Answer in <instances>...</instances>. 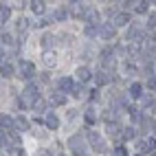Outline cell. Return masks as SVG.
I'll list each match as a JSON object with an SVG mask.
<instances>
[{"mask_svg":"<svg viewBox=\"0 0 156 156\" xmlns=\"http://www.w3.org/2000/svg\"><path fill=\"white\" fill-rule=\"evenodd\" d=\"M31 5V11L37 13V16H44L46 13V5L42 2V0H33V2H29Z\"/></svg>","mask_w":156,"mask_h":156,"instance_id":"cell-19","label":"cell"},{"mask_svg":"<svg viewBox=\"0 0 156 156\" xmlns=\"http://www.w3.org/2000/svg\"><path fill=\"white\" fill-rule=\"evenodd\" d=\"M92 77H95L97 86H106V84H110V81H112V75H110V70H106V68L97 70V73H95Z\"/></svg>","mask_w":156,"mask_h":156,"instance_id":"cell-9","label":"cell"},{"mask_svg":"<svg viewBox=\"0 0 156 156\" xmlns=\"http://www.w3.org/2000/svg\"><path fill=\"white\" fill-rule=\"evenodd\" d=\"M101 62L106 66H117V59H114V48L112 46H106L101 51Z\"/></svg>","mask_w":156,"mask_h":156,"instance_id":"cell-8","label":"cell"},{"mask_svg":"<svg viewBox=\"0 0 156 156\" xmlns=\"http://www.w3.org/2000/svg\"><path fill=\"white\" fill-rule=\"evenodd\" d=\"M0 13H2V16H5V20H7L9 16H11V7H9L7 2H0Z\"/></svg>","mask_w":156,"mask_h":156,"instance_id":"cell-33","label":"cell"},{"mask_svg":"<svg viewBox=\"0 0 156 156\" xmlns=\"http://www.w3.org/2000/svg\"><path fill=\"white\" fill-rule=\"evenodd\" d=\"M114 35H117V29H114L110 22L99 24V37H103V40H114Z\"/></svg>","mask_w":156,"mask_h":156,"instance_id":"cell-6","label":"cell"},{"mask_svg":"<svg viewBox=\"0 0 156 156\" xmlns=\"http://www.w3.org/2000/svg\"><path fill=\"white\" fill-rule=\"evenodd\" d=\"M134 11L136 13H150V2L147 0H141V2L134 5Z\"/></svg>","mask_w":156,"mask_h":156,"instance_id":"cell-26","label":"cell"},{"mask_svg":"<svg viewBox=\"0 0 156 156\" xmlns=\"http://www.w3.org/2000/svg\"><path fill=\"white\" fill-rule=\"evenodd\" d=\"M86 92H88V90L84 88V84H75V88H73V97H77V99H79V97H84Z\"/></svg>","mask_w":156,"mask_h":156,"instance_id":"cell-29","label":"cell"},{"mask_svg":"<svg viewBox=\"0 0 156 156\" xmlns=\"http://www.w3.org/2000/svg\"><path fill=\"white\" fill-rule=\"evenodd\" d=\"M5 57H7V55H5V51H2V48H0V66H2V64H5Z\"/></svg>","mask_w":156,"mask_h":156,"instance_id":"cell-40","label":"cell"},{"mask_svg":"<svg viewBox=\"0 0 156 156\" xmlns=\"http://www.w3.org/2000/svg\"><path fill=\"white\" fill-rule=\"evenodd\" d=\"M143 46H145V57H154L156 55V37H145Z\"/></svg>","mask_w":156,"mask_h":156,"instance_id":"cell-14","label":"cell"},{"mask_svg":"<svg viewBox=\"0 0 156 156\" xmlns=\"http://www.w3.org/2000/svg\"><path fill=\"white\" fill-rule=\"evenodd\" d=\"M75 75L79 77V81H81V84H84V81H88V79L92 77V73H90V68H88V66H79Z\"/></svg>","mask_w":156,"mask_h":156,"instance_id":"cell-22","label":"cell"},{"mask_svg":"<svg viewBox=\"0 0 156 156\" xmlns=\"http://www.w3.org/2000/svg\"><path fill=\"white\" fill-rule=\"evenodd\" d=\"M130 24V13H114L112 18V27L117 29V27H128Z\"/></svg>","mask_w":156,"mask_h":156,"instance_id":"cell-16","label":"cell"},{"mask_svg":"<svg viewBox=\"0 0 156 156\" xmlns=\"http://www.w3.org/2000/svg\"><path fill=\"white\" fill-rule=\"evenodd\" d=\"M150 156H156V152H152V154H150Z\"/></svg>","mask_w":156,"mask_h":156,"instance_id":"cell-44","label":"cell"},{"mask_svg":"<svg viewBox=\"0 0 156 156\" xmlns=\"http://www.w3.org/2000/svg\"><path fill=\"white\" fill-rule=\"evenodd\" d=\"M84 33H86L88 37H97V35H99V24H97V27H95V24H88V27L84 29Z\"/></svg>","mask_w":156,"mask_h":156,"instance_id":"cell-27","label":"cell"},{"mask_svg":"<svg viewBox=\"0 0 156 156\" xmlns=\"http://www.w3.org/2000/svg\"><path fill=\"white\" fill-rule=\"evenodd\" d=\"M53 22H55V18H53V16H46V13H44L42 18H40V22H37V24H40V27H48V24H53Z\"/></svg>","mask_w":156,"mask_h":156,"instance_id":"cell-31","label":"cell"},{"mask_svg":"<svg viewBox=\"0 0 156 156\" xmlns=\"http://www.w3.org/2000/svg\"><path fill=\"white\" fill-rule=\"evenodd\" d=\"M48 103H51V106H64V103H66V95H62V92H53V95L48 97Z\"/></svg>","mask_w":156,"mask_h":156,"instance_id":"cell-21","label":"cell"},{"mask_svg":"<svg viewBox=\"0 0 156 156\" xmlns=\"http://www.w3.org/2000/svg\"><path fill=\"white\" fill-rule=\"evenodd\" d=\"M154 5H156V2H154Z\"/></svg>","mask_w":156,"mask_h":156,"instance_id":"cell-46","label":"cell"},{"mask_svg":"<svg viewBox=\"0 0 156 156\" xmlns=\"http://www.w3.org/2000/svg\"><path fill=\"white\" fill-rule=\"evenodd\" d=\"M147 27H150V29H154V27H156V13H154V11L147 16Z\"/></svg>","mask_w":156,"mask_h":156,"instance_id":"cell-36","label":"cell"},{"mask_svg":"<svg viewBox=\"0 0 156 156\" xmlns=\"http://www.w3.org/2000/svg\"><path fill=\"white\" fill-rule=\"evenodd\" d=\"M88 141H90V145H92V150H95V152H99V154L106 152V143H103V139L99 136L97 132L90 130V132H88Z\"/></svg>","mask_w":156,"mask_h":156,"instance_id":"cell-2","label":"cell"},{"mask_svg":"<svg viewBox=\"0 0 156 156\" xmlns=\"http://www.w3.org/2000/svg\"><path fill=\"white\" fill-rule=\"evenodd\" d=\"M53 44H55V35H51V33H44L42 40H40V46H42L44 51H51Z\"/></svg>","mask_w":156,"mask_h":156,"instance_id":"cell-20","label":"cell"},{"mask_svg":"<svg viewBox=\"0 0 156 156\" xmlns=\"http://www.w3.org/2000/svg\"><path fill=\"white\" fill-rule=\"evenodd\" d=\"M134 136H136V130H134V128H126V130H123V139H134Z\"/></svg>","mask_w":156,"mask_h":156,"instance_id":"cell-34","label":"cell"},{"mask_svg":"<svg viewBox=\"0 0 156 156\" xmlns=\"http://www.w3.org/2000/svg\"><path fill=\"white\" fill-rule=\"evenodd\" d=\"M24 99L31 103V106H33V101H37L40 99V92H37V86H33V84H27V88H24Z\"/></svg>","mask_w":156,"mask_h":156,"instance_id":"cell-11","label":"cell"},{"mask_svg":"<svg viewBox=\"0 0 156 156\" xmlns=\"http://www.w3.org/2000/svg\"><path fill=\"white\" fill-rule=\"evenodd\" d=\"M5 145H7V139H5V134L0 132V147H5Z\"/></svg>","mask_w":156,"mask_h":156,"instance_id":"cell-39","label":"cell"},{"mask_svg":"<svg viewBox=\"0 0 156 156\" xmlns=\"http://www.w3.org/2000/svg\"><path fill=\"white\" fill-rule=\"evenodd\" d=\"M42 123H44L48 130H57V128H59V117H57L55 112H46L44 119H42Z\"/></svg>","mask_w":156,"mask_h":156,"instance_id":"cell-10","label":"cell"},{"mask_svg":"<svg viewBox=\"0 0 156 156\" xmlns=\"http://www.w3.org/2000/svg\"><path fill=\"white\" fill-rule=\"evenodd\" d=\"M150 108H152V112L156 114V101H152V106H150Z\"/></svg>","mask_w":156,"mask_h":156,"instance_id":"cell-41","label":"cell"},{"mask_svg":"<svg viewBox=\"0 0 156 156\" xmlns=\"http://www.w3.org/2000/svg\"><path fill=\"white\" fill-rule=\"evenodd\" d=\"M114 156H128L126 147H123V145H117V150H114Z\"/></svg>","mask_w":156,"mask_h":156,"instance_id":"cell-37","label":"cell"},{"mask_svg":"<svg viewBox=\"0 0 156 156\" xmlns=\"http://www.w3.org/2000/svg\"><path fill=\"white\" fill-rule=\"evenodd\" d=\"M57 88H59V92H73V88H75V81H73L70 77H59Z\"/></svg>","mask_w":156,"mask_h":156,"instance_id":"cell-15","label":"cell"},{"mask_svg":"<svg viewBox=\"0 0 156 156\" xmlns=\"http://www.w3.org/2000/svg\"><path fill=\"white\" fill-rule=\"evenodd\" d=\"M154 132H156V121H154Z\"/></svg>","mask_w":156,"mask_h":156,"instance_id":"cell-43","label":"cell"},{"mask_svg":"<svg viewBox=\"0 0 156 156\" xmlns=\"http://www.w3.org/2000/svg\"><path fill=\"white\" fill-rule=\"evenodd\" d=\"M13 73H16V68L11 66V64H7V62H5V64L2 66H0V75H2V77H13Z\"/></svg>","mask_w":156,"mask_h":156,"instance_id":"cell-25","label":"cell"},{"mask_svg":"<svg viewBox=\"0 0 156 156\" xmlns=\"http://www.w3.org/2000/svg\"><path fill=\"white\" fill-rule=\"evenodd\" d=\"M106 132H108V136L114 139V141H121V139H123V128L119 126V123H108V126H106Z\"/></svg>","mask_w":156,"mask_h":156,"instance_id":"cell-7","label":"cell"},{"mask_svg":"<svg viewBox=\"0 0 156 156\" xmlns=\"http://www.w3.org/2000/svg\"><path fill=\"white\" fill-rule=\"evenodd\" d=\"M29 128H31V123H29V119L24 117V114H20V117L13 119V130H18V132H27Z\"/></svg>","mask_w":156,"mask_h":156,"instance_id":"cell-13","label":"cell"},{"mask_svg":"<svg viewBox=\"0 0 156 156\" xmlns=\"http://www.w3.org/2000/svg\"><path fill=\"white\" fill-rule=\"evenodd\" d=\"M128 40H130V44H141L143 40H145V35H143V31H141L136 24H132V27L128 29Z\"/></svg>","mask_w":156,"mask_h":156,"instance_id":"cell-4","label":"cell"},{"mask_svg":"<svg viewBox=\"0 0 156 156\" xmlns=\"http://www.w3.org/2000/svg\"><path fill=\"white\" fill-rule=\"evenodd\" d=\"M33 75H35V66L31 64V62H20V66H18V77L24 79V81H29V79H33Z\"/></svg>","mask_w":156,"mask_h":156,"instance_id":"cell-1","label":"cell"},{"mask_svg":"<svg viewBox=\"0 0 156 156\" xmlns=\"http://www.w3.org/2000/svg\"><path fill=\"white\" fill-rule=\"evenodd\" d=\"M44 108H46V101H44L42 97H40L37 101H33V110H35V112H44Z\"/></svg>","mask_w":156,"mask_h":156,"instance_id":"cell-32","label":"cell"},{"mask_svg":"<svg viewBox=\"0 0 156 156\" xmlns=\"http://www.w3.org/2000/svg\"><path fill=\"white\" fill-rule=\"evenodd\" d=\"M2 24H5V16H2V13H0V27H2Z\"/></svg>","mask_w":156,"mask_h":156,"instance_id":"cell-42","label":"cell"},{"mask_svg":"<svg viewBox=\"0 0 156 156\" xmlns=\"http://www.w3.org/2000/svg\"><path fill=\"white\" fill-rule=\"evenodd\" d=\"M53 18H55V20H66V18H68V9H66V7H59Z\"/></svg>","mask_w":156,"mask_h":156,"instance_id":"cell-30","label":"cell"},{"mask_svg":"<svg viewBox=\"0 0 156 156\" xmlns=\"http://www.w3.org/2000/svg\"><path fill=\"white\" fill-rule=\"evenodd\" d=\"M33 27V20L31 18H27V16H22L18 20V31H20V35H24V33H29V29Z\"/></svg>","mask_w":156,"mask_h":156,"instance_id":"cell-17","label":"cell"},{"mask_svg":"<svg viewBox=\"0 0 156 156\" xmlns=\"http://www.w3.org/2000/svg\"><path fill=\"white\" fill-rule=\"evenodd\" d=\"M59 156H66V154H59Z\"/></svg>","mask_w":156,"mask_h":156,"instance_id":"cell-45","label":"cell"},{"mask_svg":"<svg viewBox=\"0 0 156 156\" xmlns=\"http://www.w3.org/2000/svg\"><path fill=\"white\" fill-rule=\"evenodd\" d=\"M86 123H88V126H92V123H95V112H92V108L86 112Z\"/></svg>","mask_w":156,"mask_h":156,"instance_id":"cell-35","label":"cell"},{"mask_svg":"<svg viewBox=\"0 0 156 156\" xmlns=\"http://www.w3.org/2000/svg\"><path fill=\"white\" fill-rule=\"evenodd\" d=\"M128 112H130V119H132V121H141V119H143V112H141L139 108H134V106L128 108Z\"/></svg>","mask_w":156,"mask_h":156,"instance_id":"cell-28","label":"cell"},{"mask_svg":"<svg viewBox=\"0 0 156 156\" xmlns=\"http://www.w3.org/2000/svg\"><path fill=\"white\" fill-rule=\"evenodd\" d=\"M0 128L2 130H13V117H9V114H0Z\"/></svg>","mask_w":156,"mask_h":156,"instance_id":"cell-23","label":"cell"},{"mask_svg":"<svg viewBox=\"0 0 156 156\" xmlns=\"http://www.w3.org/2000/svg\"><path fill=\"white\" fill-rule=\"evenodd\" d=\"M136 147H139V152H156V141L154 139H147V141H139L136 143Z\"/></svg>","mask_w":156,"mask_h":156,"instance_id":"cell-18","label":"cell"},{"mask_svg":"<svg viewBox=\"0 0 156 156\" xmlns=\"http://www.w3.org/2000/svg\"><path fill=\"white\" fill-rule=\"evenodd\" d=\"M68 147L75 152V156H84V154H81V152H84V139H81L79 134L70 136V139H68Z\"/></svg>","mask_w":156,"mask_h":156,"instance_id":"cell-3","label":"cell"},{"mask_svg":"<svg viewBox=\"0 0 156 156\" xmlns=\"http://www.w3.org/2000/svg\"><path fill=\"white\" fill-rule=\"evenodd\" d=\"M35 156H51V152H48V150H44V147H40Z\"/></svg>","mask_w":156,"mask_h":156,"instance_id":"cell-38","label":"cell"},{"mask_svg":"<svg viewBox=\"0 0 156 156\" xmlns=\"http://www.w3.org/2000/svg\"><path fill=\"white\" fill-rule=\"evenodd\" d=\"M81 18H84L88 24H95V27H97V22H99V11H97L95 7H84V13H81Z\"/></svg>","mask_w":156,"mask_h":156,"instance_id":"cell-5","label":"cell"},{"mask_svg":"<svg viewBox=\"0 0 156 156\" xmlns=\"http://www.w3.org/2000/svg\"><path fill=\"white\" fill-rule=\"evenodd\" d=\"M130 97L132 99H141L143 97V86L139 84V81H134V84L130 86Z\"/></svg>","mask_w":156,"mask_h":156,"instance_id":"cell-24","label":"cell"},{"mask_svg":"<svg viewBox=\"0 0 156 156\" xmlns=\"http://www.w3.org/2000/svg\"><path fill=\"white\" fill-rule=\"evenodd\" d=\"M42 64H44L46 68H55V66H57V53H55V51H44Z\"/></svg>","mask_w":156,"mask_h":156,"instance_id":"cell-12","label":"cell"}]
</instances>
